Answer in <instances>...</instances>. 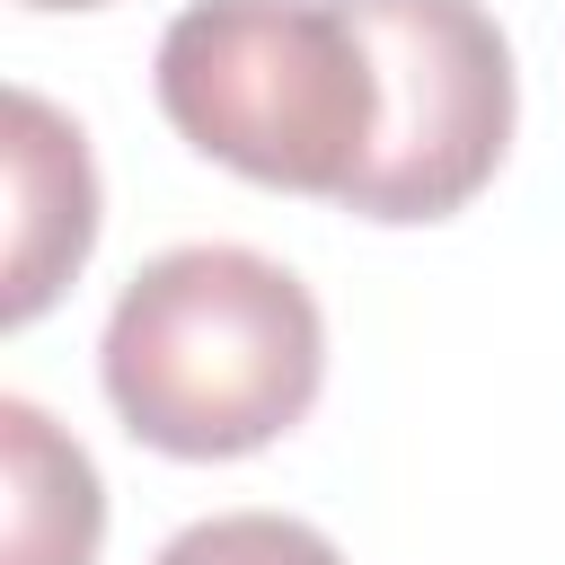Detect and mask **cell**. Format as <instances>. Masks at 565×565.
Listing matches in <instances>:
<instances>
[{"label": "cell", "instance_id": "obj_7", "mask_svg": "<svg viewBox=\"0 0 565 565\" xmlns=\"http://www.w3.org/2000/svg\"><path fill=\"white\" fill-rule=\"evenodd\" d=\"M26 9H97V0H26Z\"/></svg>", "mask_w": 565, "mask_h": 565}, {"label": "cell", "instance_id": "obj_6", "mask_svg": "<svg viewBox=\"0 0 565 565\" xmlns=\"http://www.w3.org/2000/svg\"><path fill=\"white\" fill-rule=\"evenodd\" d=\"M150 565H344L335 539H318L291 512H212L194 530H177Z\"/></svg>", "mask_w": 565, "mask_h": 565}, {"label": "cell", "instance_id": "obj_3", "mask_svg": "<svg viewBox=\"0 0 565 565\" xmlns=\"http://www.w3.org/2000/svg\"><path fill=\"white\" fill-rule=\"evenodd\" d=\"M380 53V141L335 194L362 221L459 212L512 141V44L477 0H344Z\"/></svg>", "mask_w": 565, "mask_h": 565}, {"label": "cell", "instance_id": "obj_2", "mask_svg": "<svg viewBox=\"0 0 565 565\" xmlns=\"http://www.w3.org/2000/svg\"><path fill=\"white\" fill-rule=\"evenodd\" d=\"M168 124L282 194H344L380 141L388 88L344 0H194L159 35Z\"/></svg>", "mask_w": 565, "mask_h": 565}, {"label": "cell", "instance_id": "obj_1", "mask_svg": "<svg viewBox=\"0 0 565 565\" xmlns=\"http://www.w3.org/2000/svg\"><path fill=\"white\" fill-rule=\"evenodd\" d=\"M97 362L132 441L168 459H238L309 415L327 318L256 247H168L124 282Z\"/></svg>", "mask_w": 565, "mask_h": 565}, {"label": "cell", "instance_id": "obj_4", "mask_svg": "<svg viewBox=\"0 0 565 565\" xmlns=\"http://www.w3.org/2000/svg\"><path fill=\"white\" fill-rule=\"evenodd\" d=\"M9 265H0V318L26 327L97 247V168L79 124H62L35 88H9Z\"/></svg>", "mask_w": 565, "mask_h": 565}, {"label": "cell", "instance_id": "obj_5", "mask_svg": "<svg viewBox=\"0 0 565 565\" xmlns=\"http://www.w3.org/2000/svg\"><path fill=\"white\" fill-rule=\"evenodd\" d=\"M0 503H9V547L0 565H88L106 539V494L88 450L26 397H0Z\"/></svg>", "mask_w": 565, "mask_h": 565}]
</instances>
